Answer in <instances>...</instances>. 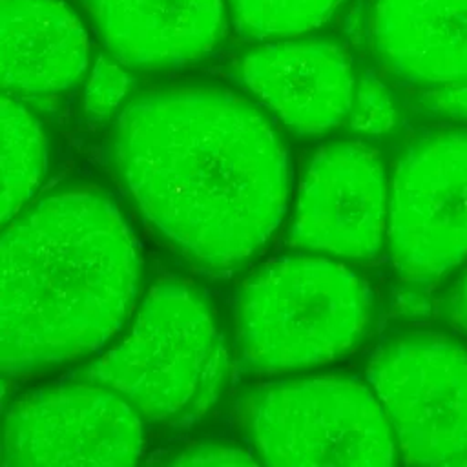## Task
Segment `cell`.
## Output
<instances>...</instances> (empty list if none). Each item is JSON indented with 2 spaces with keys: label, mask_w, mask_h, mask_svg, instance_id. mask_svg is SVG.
<instances>
[{
  "label": "cell",
  "mask_w": 467,
  "mask_h": 467,
  "mask_svg": "<svg viewBox=\"0 0 467 467\" xmlns=\"http://www.w3.org/2000/svg\"><path fill=\"white\" fill-rule=\"evenodd\" d=\"M88 55L84 26L60 0H0L4 93H60L84 75Z\"/></svg>",
  "instance_id": "12"
},
{
  "label": "cell",
  "mask_w": 467,
  "mask_h": 467,
  "mask_svg": "<svg viewBox=\"0 0 467 467\" xmlns=\"http://www.w3.org/2000/svg\"><path fill=\"white\" fill-rule=\"evenodd\" d=\"M111 55L130 67H177L208 55L224 31L223 0H86Z\"/></svg>",
  "instance_id": "11"
},
{
  "label": "cell",
  "mask_w": 467,
  "mask_h": 467,
  "mask_svg": "<svg viewBox=\"0 0 467 467\" xmlns=\"http://www.w3.org/2000/svg\"><path fill=\"white\" fill-rule=\"evenodd\" d=\"M387 239L409 279L443 275L467 257V130L431 133L400 159Z\"/></svg>",
  "instance_id": "7"
},
{
  "label": "cell",
  "mask_w": 467,
  "mask_h": 467,
  "mask_svg": "<svg viewBox=\"0 0 467 467\" xmlns=\"http://www.w3.org/2000/svg\"><path fill=\"white\" fill-rule=\"evenodd\" d=\"M246 88L290 130L319 135L350 111L354 73L343 49L321 38L275 40L241 62Z\"/></svg>",
  "instance_id": "10"
},
{
  "label": "cell",
  "mask_w": 467,
  "mask_h": 467,
  "mask_svg": "<svg viewBox=\"0 0 467 467\" xmlns=\"http://www.w3.org/2000/svg\"><path fill=\"white\" fill-rule=\"evenodd\" d=\"M113 55L100 57L88 78L84 89V109L93 119H106L111 115L130 89V77Z\"/></svg>",
  "instance_id": "17"
},
{
  "label": "cell",
  "mask_w": 467,
  "mask_h": 467,
  "mask_svg": "<svg viewBox=\"0 0 467 467\" xmlns=\"http://www.w3.org/2000/svg\"><path fill=\"white\" fill-rule=\"evenodd\" d=\"M144 451V420L113 390L73 383L36 390L7 412L4 465H130Z\"/></svg>",
  "instance_id": "8"
},
{
  "label": "cell",
  "mask_w": 467,
  "mask_h": 467,
  "mask_svg": "<svg viewBox=\"0 0 467 467\" xmlns=\"http://www.w3.org/2000/svg\"><path fill=\"white\" fill-rule=\"evenodd\" d=\"M139 281L131 232L106 195L69 190L24 210L2 239V372L100 348L130 316Z\"/></svg>",
  "instance_id": "2"
},
{
  "label": "cell",
  "mask_w": 467,
  "mask_h": 467,
  "mask_svg": "<svg viewBox=\"0 0 467 467\" xmlns=\"http://www.w3.org/2000/svg\"><path fill=\"white\" fill-rule=\"evenodd\" d=\"M241 35L285 40L323 26L341 0H230Z\"/></svg>",
  "instance_id": "15"
},
{
  "label": "cell",
  "mask_w": 467,
  "mask_h": 467,
  "mask_svg": "<svg viewBox=\"0 0 467 467\" xmlns=\"http://www.w3.org/2000/svg\"><path fill=\"white\" fill-rule=\"evenodd\" d=\"M454 308H456V316L460 319V323L467 328V277L463 279L456 301H454Z\"/></svg>",
  "instance_id": "20"
},
{
  "label": "cell",
  "mask_w": 467,
  "mask_h": 467,
  "mask_svg": "<svg viewBox=\"0 0 467 467\" xmlns=\"http://www.w3.org/2000/svg\"><path fill=\"white\" fill-rule=\"evenodd\" d=\"M368 383L409 463L467 467V352L436 336L381 347Z\"/></svg>",
  "instance_id": "6"
},
{
  "label": "cell",
  "mask_w": 467,
  "mask_h": 467,
  "mask_svg": "<svg viewBox=\"0 0 467 467\" xmlns=\"http://www.w3.org/2000/svg\"><path fill=\"white\" fill-rule=\"evenodd\" d=\"M372 38L405 82L432 89L467 78V0H376Z\"/></svg>",
  "instance_id": "13"
},
{
  "label": "cell",
  "mask_w": 467,
  "mask_h": 467,
  "mask_svg": "<svg viewBox=\"0 0 467 467\" xmlns=\"http://www.w3.org/2000/svg\"><path fill=\"white\" fill-rule=\"evenodd\" d=\"M420 102L431 113L467 120V78L432 89H423Z\"/></svg>",
  "instance_id": "19"
},
{
  "label": "cell",
  "mask_w": 467,
  "mask_h": 467,
  "mask_svg": "<svg viewBox=\"0 0 467 467\" xmlns=\"http://www.w3.org/2000/svg\"><path fill=\"white\" fill-rule=\"evenodd\" d=\"M170 463L173 465H254V456L235 445L199 443L182 451Z\"/></svg>",
  "instance_id": "18"
},
{
  "label": "cell",
  "mask_w": 467,
  "mask_h": 467,
  "mask_svg": "<svg viewBox=\"0 0 467 467\" xmlns=\"http://www.w3.org/2000/svg\"><path fill=\"white\" fill-rule=\"evenodd\" d=\"M348 117L352 130L379 137L396 126L398 109L389 88L368 73L354 88Z\"/></svg>",
  "instance_id": "16"
},
{
  "label": "cell",
  "mask_w": 467,
  "mask_h": 467,
  "mask_svg": "<svg viewBox=\"0 0 467 467\" xmlns=\"http://www.w3.org/2000/svg\"><path fill=\"white\" fill-rule=\"evenodd\" d=\"M113 159L144 217L204 266L250 259L286 212L290 164L279 135L224 89L140 97L119 117Z\"/></svg>",
  "instance_id": "1"
},
{
  "label": "cell",
  "mask_w": 467,
  "mask_h": 467,
  "mask_svg": "<svg viewBox=\"0 0 467 467\" xmlns=\"http://www.w3.org/2000/svg\"><path fill=\"white\" fill-rule=\"evenodd\" d=\"M243 423L268 465H390L396 436L367 385L336 376L277 381L244 403Z\"/></svg>",
  "instance_id": "5"
},
{
  "label": "cell",
  "mask_w": 467,
  "mask_h": 467,
  "mask_svg": "<svg viewBox=\"0 0 467 467\" xmlns=\"http://www.w3.org/2000/svg\"><path fill=\"white\" fill-rule=\"evenodd\" d=\"M370 308L367 285L341 263L314 255L272 261L239 294L241 359L263 374L332 361L361 341Z\"/></svg>",
  "instance_id": "4"
},
{
  "label": "cell",
  "mask_w": 467,
  "mask_h": 467,
  "mask_svg": "<svg viewBox=\"0 0 467 467\" xmlns=\"http://www.w3.org/2000/svg\"><path fill=\"white\" fill-rule=\"evenodd\" d=\"M2 224L26 208L46 171V139L33 115L16 100L2 97Z\"/></svg>",
  "instance_id": "14"
},
{
  "label": "cell",
  "mask_w": 467,
  "mask_h": 467,
  "mask_svg": "<svg viewBox=\"0 0 467 467\" xmlns=\"http://www.w3.org/2000/svg\"><path fill=\"white\" fill-rule=\"evenodd\" d=\"M389 199L374 150L354 140L327 144L301 182L290 243L334 257L370 259L387 237Z\"/></svg>",
  "instance_id": "9"
},
{
  "label": "cell",
  "mask_w": 467,
  "mask_h": 467,
  "mask_svg": "<svg viewBox=\"0 0 467 467\" xmlns=\"http://www.w3.org/2000/svg\"><path fill=\"white\" fill-rule=\"evenodd\" d=\"M228 356L204 299L179 281L157 283L131 330L88 372L151 423L197 416L217 398Z\"/></svg>",
  "instance_id": "3"
}]
</instances>
